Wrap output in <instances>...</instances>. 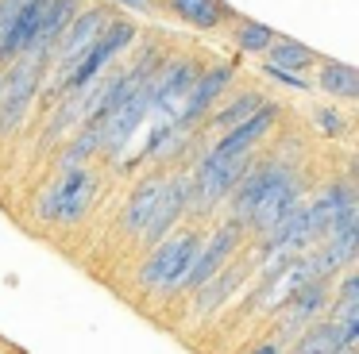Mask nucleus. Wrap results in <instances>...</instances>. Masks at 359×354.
Masks as SVG:
<instances>
[{
  "mask_svg": "<svg viewBox=\"0 0 359 354\" xmlns=\"http://www.w3.org/2000/svg\"><path fill=\"white\" fill-rule=\"evenodd\" d=\"M328 297H332V281H309L305 289H297L286 304L274 312V343H294L309 323H317L328 308Z\"/></svg>",
  "mask_w": 359,
  "mask_h": 354,
  "instance_id": "nucleus-10",
  "label": "nucleus"
},
{
  "mask_svg": "<svg viewBox=\"0 0 359 354\" xmlns=\"http://www.w3.org/2000/svg\"><path fill=\"white\" fill-rule=\"evenodd\" d=\"M78 12H81V0H47V4H43V15H39V27H35V38H32V46H27V58L47 69L58 38H62V31L74 23ZM20 58H24V54H20Z\"/></svg>",
  "mask_w": 359,
  "mask_h": 354,
  "instance_id": "nucleus-13",
  "label": "nucleus"
},
{
  "mask_svg": "<svg viewBox=\"0 0 359 354\" xmlns=\"http://www.w3.org/2000/svg\"><path fill=\"white\" fill-rule=\"evenodd\" d=\"M236 73H240V62H205L201 77H197L194 92L186 97V104H182V112H178V120H174V123L186 127V131H197L205 123V115H209L212 108L232 92Z\"/></svg>",
  "mask_w": 359,
  "mask_h": 354,
  "instance_id": "nucleus-9",
  "label": "nucleus"
},
{
  "mask_svg": "<svg viewBox=\"0 0 359 354\" xmlns=\"http://www.w3.org/2000/svg\"><path fill=\"white\" fill-rule=\"evenodd\" d=\"M166 177H170V169H147V174L132 185L124 208H120V235H124V239L140 243L143 227H147L151 212H155V204H158V192H163Z\"/></svg>",
  "mask_w": 359,
  "mask_h": 354,
  "instance_id": "nucleus-12",
  "label": "nucleus"
},
{
  "mask_svg": "<svg viewBox=\"0 0 359 354\" xmlns=\"http://www.w3.org/2000/svg\"><path fill=\"white\" fill-rule=\"evenodd\" d=\"M135 38H140V27H135L132 20H124V15H116V20L109 23V27L101 31V38H97L93 46L86 50V58L78 62V66L70 69V73L58 81V89L50 92V104H55L62 92H74V89H81V85H89V81H97V77L104 73V69H112V62H120L128 50L135 46Z\"/></svg>",
  "mask_w": 359,
  "mask_h": 354,
  "instance_id": "nucleus-6",
  "label": "nucleus"
},
{
  "mask_svg": "<svg viewBox=\"0 0 359 354\" xmlns=\"http://www.w3.org/2000/svg\"><path fill=\"white\" fill-rule=\"evenodd\" d=\"M266 92L263 89H240V92H228L224 100H220L217 108H212L209 115H205V123L197 131L201 135H209V139H217V135H224V131H232L236 123H243L248 115H255L259 108L266 104Z\"/></svg>",
  "mask_w": 359,
  "mask_h": 354,
  "instance_id": "nucleus-16",
  "label": "nucleus"
},
{
  "mask_svg": "<svg viewBox=\"0 0 359 354\" xmlns=\"http://www.w3.org/2000/svg\"><path fill=\"white\" fill-rule=\"evenodd\" d=\"M109 4L132 8V12H143V15H163V0H109Z\"/></svg>",
  "mask_w": 359,
  "mask_h": 354,
  "instance_id": "nucleus-24",
  "label": "nucleus"
},
{
  "mask_svg": "<svg viewBox=\"0 0 359 354\" xmlns=\"http://www.w3.org/2000/svg\"><path fill=\"white\" fill-rule=\"evenodd\" d=\"M43 81H47V69L27 54L0 66V143H12L24 131V123L32 120L35 104H39Z\"/></svg>",
  "mask_w": 359,
  "mask_h": 354,
  "instance_id": "nucleus-4",
  "label": "nucleus"
},
{
  "mask_svg": "<svg viewBox=\"0 0 359 354\" xmlns=\"http://www.w3.org/2000/svg\"><path fill=\"white\" fill-rule=\"evenodd\" d=\"M112 20H116V8H112L109 0H89V4H81V12L74 15V23L62 31L55 54H50L47 81H43L39 100H50V92L58 89V81H62V77L70 73V69L78 66L81 58H86V50L97 43V38H101V31L109 27Z\"/></svg>",
  "mask_w": 359,
  "mask_h": 354,
  "instance_id": "nucleus-3",
  "label": "nucleus"
},
{
  "mask_svg": "<svg viewBox=\"0 0 359 354\" xmlns=\"http://www.w3.org/2000/svg\"><path fill=\"white\" fill-rule=\"evenodd\" d=\"M228 27H232V46H236V50H240V54H255V58H263L266 46L274 43V35H278L274 27H266V23H259V20H243V15H236Z\"/></svg>",
  "mask_w": 359,
  "mask_h": 354,
  "instance_id": "nucleus-20",
  "label": "nucleus"
},
{
  "mask_svg": "<svg viewBox=\"0 0 359 354\" xmlns=\"http://www.w3.org/2000/svg\"><path fill=\"white\" fill-rule=\"evenodd\" d=\"M248 243H251L248 227H243L240 220H232V215H224V220H220L217 227H212L209 235L201 239V246H197V258H194V266H189L186 281H182L178 297H189L197 285H205L212 274H220L228 262H236V254H240Z\"/></svg>",
  "mask_w": 359,
  "mask_h": 354,
  "instance_id": "nucleus-7",
  "label": "nucleus"
},
{
  "mask_svg": "<svg viewBox=\"0 0 359 354\" xmlns=\"http://www.w3.org/2000/svg\"><path fill=\"white\" fill-rule=\"evenodd\" d=\"M205 69V58L194 50H174L166 54L163 62H158L155 77H151L147 92H151V115L155 120H178L182 104H186V97L194 92L197 77H201Z\"/></svg>",
  "mask_w": 359,
  "mask_h": 354,
  "instance_id": "nucleus-5",
  "label": "nucleus"
},
{
  "mask_svg": "<svg viewBox=\"0 0 359 354\" xmlns=\"http://www.w3.org/2000/svg\"><path fill=\"white\" fill-rule=\"evenodd\" d=\"M205 231L197 223H182L174 227L166 239H158L155 246H147V254L140 258L135 266V289L151 292V297L166 300V297H178L182 281H186L189 266L197 258V246H201Z\"/></svg>",
  "mask_w": 359,
  "mask_h": 354,
  "instance_id": "nucleus-2",
  "label": "nucleus"
},
{
  "mask_svg": "<svg viewBox=\"0 0 359 354\" xmlns=\"http://www.w3.org/2000/svg\"><path fill=\"white\" fill-rule=\"evenodd\" d=\"M240 354H282V346L274 343V339H255L251 346H243Z\"/></svg>",
  "mask_w": 359,
  "mask_h": 354,
  "instance_id": "nucleus-25",
  "label": "nucleus"
},
{
  "mask_svg": "<svg viewBox=\"0 0 359 354\" xmlns=\"http://www.w3.org/2000/svg\"><path fill=\"white\" fill-rule=\"evenodd\" d=\"M317 62H320V54L313 50V46L297 43V38H290V35H274V43L266 46V54H263V66L286 69V73H297V77H305Z\"/></svg>",
  "mask_w": 359,
  "mask_h": 354,
  "instance_id": "nucleus-19",
  "label": "nucleus"
},
{
  "mask_svg": "<svg viewBox=\"0 0 359 354\" xmlns=\"http://www.w3.org/2000/svg\"><path fill=\"white\" fill-rule=\"evenodd\" d=\"M313 89H320L328 100H340V104H355L359 100V69L348 62L336 58H320L313 66Z\"/></svg>",
  "mask_w": 359,
  "mask_h": 354,
  "instance_id": "nucleus-17",
  "label": "nucleus"
},
{
  "mask_svg": "<svg viewBox=\"0 0 359 354\" xmlns=\"http://www.w3.org/2000/svg\"><path fill=\"white\" fill-rule=\"evenodd\" d=\"M313 123H317L320 135H328V139H344V135H348V120H344L340 108H313Z\"/></svg>",
  "mask_w": 359,
  "mask_h": 354,
  "instance_id": "nucleus-21",
  "label": "nucleus"
},
{
  "mask_svg": "<svg viewBox=\"0 0 359 354\" xmlns=\"http://www.w3.org/2000/svg\"><path fill=\"white\" fill-rule=\"evenodd\" d=\"M263 77H271V81L286 85V89H297V92H309V89H313V85L305 81V77H297V73H286V69H274V66H263Z\"/></svg>",
  "mask_w": 359,
  "mask_h": 354,
  "instance_id": "nucleus-23",
  "label": "nucleus"
},
{
  "mask_svg": "<svg viewBox=\"0 0 359 354\" xmlns=\"http://www.w3.org/2000/svg\"><path fill=\"white\" fill-rule=\"evenodd\" d=\"M163 15L189 31H220L236 20L228 0H163Z\"/></svg>",
  "mask_w": 359,
  "mask_h": 354,
  "instance_id": "nucleus-15",
  "label": "nucleus"
},
{
  "mask_svg": "<svg viewBox=\"0 0 359 354\" xmlns=\"http://www.w3.org/2000/svg\"><path fill=\"white\" fill-rule=\"evenodd\" d=\"M282 112H286V108H282L278 100H266L255 115H248V120L236 123L232 131L217 135L205 150L228 154V158H255V154L263 150V143H271V139H274V131H278V123H282Z\"/></svg>",
  "mask_w": 359,
  "mask_h": 354,
  "instance_id": "nucleus-8",
  "label": "nucleus"
},
{
  "mask_svg": "<svg viewBox=\"0 0 359 354\" xmlns=\"http://www.w3.org/2000/svg\"><path fill=\"white\" fill-rule=\"evenodd\" d=\"M251 262H228L220 274H212L205 285H197L194 292H189V308H194V320H205V316H212L220 304H224L228 297H232L236 289L243 285V277L251 274Z\"/></svg>",
  "mask_w": 359,
  "mask_h": 354,
  "instance_id": "nucleus-14",
  "label": "nucleus"
},
{
  "mask_svg": "<svg viewBox=\"0 0 359 354\" xmlns=\"http://www.w3.org/2000/svg\"><path fill=\"white\" fill-rule=\"evenodd\" d=\"M24 8H27V0H0V43H4V35L12 31V23L20 20Z\"/></svg>",
  "mask_w": 359,
  "mask_h": 354,
  "instance_id": "nucleus-22",
  "label": "nucleus"
},
{
  "mask_svg": "<svg viewBox=\"0 0 359 354\" xmlns=\"http://www.w3.org/2000/svg\"><path fill=\"white\" fill-rule=\"evenodd\" d=\"M189 215V169H170V177H166L163 192H158V204L155 212H151L147 227H143L140 235V246H155L158 239H166L174 227H182Z\"/></svg>",
  "mask_w": 359,
  "mask_h": 354,
  "instance_id": "nucleus-11",
  "label": "nucleus"
},
{
  "mask_svg": "<svg viewBox=\"0 0 359 354\" xmlns=\"http://www.w3.org/2000/svg\"><path fill=\"white\" fill-rule=\"evenodd\" d=\"M344 351H355V346L344 339V327L320 316V320L309 323V327L290 343V351H282V354H344Z\"/></svg>",
  "mask_w": 359,
  "mask_h": 354,
  "instance_id": "nucleus-18",
  "label": "nucleus"
},
{
  "mask_svg": "<svg viewBox=\"0 0 359 354\" xmlns=\"http://www.w3.org/2000/svg\"><path fill=\"white\" fill-rule=\"evenodd\" d=\"M101 192V174L97 166H58L55 174L43 181L39 197H35L32 212L39 227H78L97 204Z\"/></svg>",
  "mask_w": 359,
  "mask_h": 354,
  "instance_id": "nucleus-1",
  "label": "nucleus"
}]
</instances>
